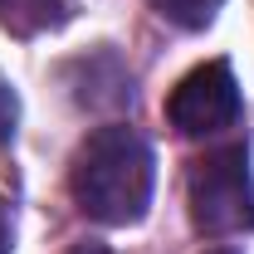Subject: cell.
Masks as SVG:
<instances>
[{
  "mask_svg": "<svg viewBox=\"0 0 254 254\" xmlns=\"http://www.w3.org/2000/svg\"><path fill=\"white\" fill-rule=\"evenodd\" d=\"M152 147L142 142V132L123 123L88 132L68 166V190L78 210L98 225H137L152 205Z\"/></svg>",
  "mask_w": 254,
  "mask_h": 254,
  "instance_id": "obj_1",
  "label": "cell"
},
{
  "mask_svg": "<svg viewBox=\"0 0 254 254\" xmlns=\"http://www.w3.org/2000/svg\"><path fill=\"white\" fill-rule=\"evenodd\" d=\"M166 118L181 137H215L225 127L240 123V83L230 73V64H200L171 88L166 98Z\"/></svg>",
  "mask_w": 254,
  "mask_h": 254,
  "instance_id": "obj_3",
  "label": "cell"
},
{
  "mask_svg": "<svg viewBox=\"0 0 254 254\" xmlns=\"http://www.w3.org/2000/svg\"><path fill=\"white\" fill-rule=\"evenodd\" d=\"M10 210H5V200H0V254H10Z\"/></svg>",
  "mask_w": 254,
  "mask_h": 254,
  "instance_id": "obj_7",
  "label": "cell"
},
{
  "mask_svg": "<svg viewBox=\"0 0 254 254\" xmlns=\"http://www.w3.org/2000/svg\"><path fill=\"white\" fill-rule=\"evenodd\" d=\"M186 200L195 230L210 240L254 230V176L245 147H220V152H205L200 161H190Z\"/></svg>",
  "mask_w": 254,
  "mask_h": 254,
  "instance_id": "obj_2",
  "label": "cell"
},
{
  "mask_svg": "<svg viewBox=\"0 0 254 254\" xmlns=\"http://www.w3.org/2000/svg\"><path fill=\"white\" fill-rule=\"evenodd\" d=\"M73 0H0V25L10 34H44L68 20Z\"/></svg>",
  "mask_w": 254,
  "mask_h": 254,
  "instance_id": "obj_4",
  "label": "cell"
},
{
  "mask_svg": "<svg viewBox=\"0 0 254 254\" xmlns=\"http://www.w3.org/2000/svg\"><path fill=\"white\" fill-rule=\"evenodd\" d=\"M73 254H108V250H103V245H78Z\"/></svg>",
  "mask_w": 254,
  "mask_h": 254,
  "instance_id": "obj_8",
  "label": "cell"
},
{
  "mask_svg": "<svg viewBox=\"0 0 254 254\" xmlns=\"http://www.w3.org/2000/svg\"><path fill=\"white\" fill-rule=\"evenodd\" d=\"M15 132V93H10V83L0 78V137H10Z\"/></svg>",
  "mask_w": 254,
  "mask_h": 254,
  "instance_id": "obj_6",
  "label": "cell"
},
{
  "mask_svg": "<svg viewBox=\"0 0 254 254\" xmlns=\"http://www.w3.org/2000/svg\"><path fill=\"white\" fill-rule=\"evenodd\" d=\"M152 5H157L161 20H171V25H181V30H205L225 0H152Z\"/></svg>",
  "mask_w": 254,
  "mask_h": 254,
  "instance_id": "obj_5",
  "label": "cell"
},
{
  "mask_svg": "<svg viewBox=\"0 0 254 254\" xmlns=\"http://www.w3.org/2000/svg\"><path fill=\"white\" fill-rule=\"evenodd\" d=\"M210 254H235V250H210Z\"/></svg>",
  "mask_w": 254,
  "mask_h": 254,
  "instance_id": "obj_9",
  "label": "cell"
}]
</instances>
